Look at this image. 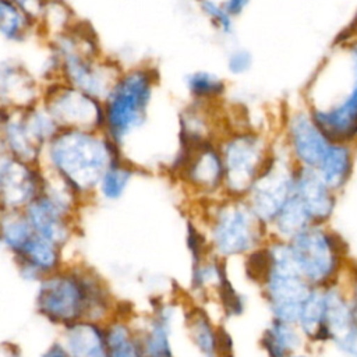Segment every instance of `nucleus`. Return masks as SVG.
Here are the masks:
<instances>
[{"mask_svg": "<svg viewBox=\"0 0 357 357\" xmlns=\"http://www.w3.org/2000/svg\"><path fill=\"white\" fill-rule=\"evenodd\" d=\"M301 102L332 141L357 145V36L333 43L311 74Z\"/></svg>", "mask_w": 357, "mask_h": 357, "instance_id": "obj_1", "label": "nucleus"}, {"mask_svg": "<svg viewBox=\"0 0 357 357\" xmlns=\"http://www.w3.org/2000/svg\"><path fill=\"white\" fill-rule=\"evenodd\" d=\"M123 156L103 130L61 128L45 146L40 166L89 202L103 172Z\"/></svg>", "mask_w": 357, "mask_h": 357, "instance_id": "obj_2", "label": "nucleus"}, {"mask_svg": "<svg viewBox=\"0 0 357 357\" xmlns=\"http://www.w3.org/2000/svg\"><path fill=\"white\" fill-rule=\"evenodd\" d=\"M159 71L149 63L124 67L102 99L103 132L123 151L146 128L159 88Z\"/></svg>", "mask_w": 357, "mask_h": 357, "instance_id": "obj_3", "label": "nucleus"}, {"mask_svg": "<svg viewBox=\"0 0 357 357\" xmlns=\"http://www.w3.org/2000/svg\"><path fill=\"white\" fill-rule=\"evenodd\" d=\"M198 220L206 234L209 251L229 262L243 259L269 240L268 227L254 215L244 198L220 197L199 202Z\"/></svg>", "mask_w": 357, "mask_h": 357, "instance_id": "obj_4", "label": "nucleus"}, {"mask_svg": "<svg viewBox=\"0 0 357 357\" xmlns=\"http://www.w3.org/2000/svg\"><path fill=\"white\" fill-rule=\"evenodd\" d=\"M47 49L60 61V79L98 99L106 96L124 68L116 59L102 53L95 33L81 21L70 31L47 39Z\"/></svg>", "mask_w": 357, "mask_h": 357, "instance_id": "obj_5", "label": "nucleus"}, {"mask_svg": "<svg viewBox=\"0 0 357 357\" xmlns=\"http://www.w3.org/2000/svg\"><path fill=\"white\" fill-rule=\"evenodd\" d=\"M276 135L252 126H234L223 130L218 138L223 169L225 197L244 198L266 166Z\"/></svg>", "mask_w": 357, "mask_h": 357, "instance_id": "obj_6", "label": "nucleus"}, {"mask_svg": "<svg viewBox=\"0 0 357 357\" xmlns=\"http://www.w3.org/2000/svg\"><path fill=\"white\" fill-rule=\"evenodd\" d=\"M266 269L258 284L271 319L296 324L311 290L300 275L289 241L269 237L264 245Z\"/></svg>", "mask_w": 357, "mask_h": 357, "instance_id": "obj_7", "label": "nucleus"}, {"mask_svg": "<svg viewBox=\"0 0 357 357\" xmlns=\"http://www.w3.org/2000/svg\"><path fill=\"white\" fill-rule=\"evenodd\" d=\"M289 244L300 275L315 289L342 282L350 266L346 241L331 225H311Z\"/></svg>", "mask_w": 357, "mask_h": 357, "instance_id": "obj_8", "label": "nucleus"}, {"mask_svg": "<svg viewBox=\"0 0 357 357\" xmlns=\"http://www.w3.org/2000/svg\"><path fill=\"white\" fill-rule=\"evenodd\" d=\"M85 204L60 178L45 172L42 192L24 213L38 236L66 250L77 234L79 212Z\"/></svg>", "mask_w": 357, "mask_h": 357, "instance_id": "obj_9", "label": "nucleus"}, {"mask_svg": "<svg viewBox=\"0 0 357 357\" xmlns=\"http://www.w3.org/2000/svg\"><path fill=\"white\" fill-rule=\"evenodd\" d=\"M88 269L84 264L67 262L36 284L35 310L46 322L61 329L86 319Z\"/></svg>", "mask_w": 357, "mask_h": 357, "instance_id": "obj_10", "label": "nucleus"}, {"mask_svg": "<svg viewBox=\"0 0 357 357\" xmlns=\"http://www.w3.org/2000/svg\"><path fill=\"white\" fill-rule=\"evenodd\" d=\"M166 172L198 202L225 195V169L218 141L194 148L176 146L166 163Z\"/></svg>", "mask_w": 357, "mask_h": 357, "instance_id": "obj_11", "label": "nucleus"}, {"mask_svg": "<svg viewBox=\"0 0 357 357\" xmlns=\"http://www.w3.org/2000/svg\"><path fill=\"white\" fill-rule=\"evenodd\" d=\"M296 169L297 167L276 138L273 152L266 166L244 197V201L254 215L268 229L293 195Z\"/></svg>", "mask_w": 357, "mask_h": 357, "instance_id": "obj_12", "label": "nucleus"}, {"mask_svg": "<svg viewBox=\"0 0 357 357\" xmlns=\"http://www.w3.org/2000/svg\"><path fill=\"white\" fill-rule=\"evenodd\" d=\"M276 138L296 167L312 170L332 144L303 102L290 103L283 109Z\"/></svg>", "mask_w": 357, "mask_h": 357, "instance_id": "obj_13", "label": "nucleus"}, {"mask_svg": "<svg viewBox=\"0 0 357 357\" xmlns=\"http://www.w3.org/2000/svg\"><path fill=\"white\" fill-rule=\"evenodd\" d=\"M40 103L61 128L103 130V102L89 93L56 79L43 84Z\"/></svg>", "mask_w": 357, "mask_h": 357, "instance_id": "obj_14", "label": "nucleus"}, {"mask_svg": "<svg viewBox=\"0 0 357 357\" xmlns=\"http://www.w3.org/2000/svg\"><path fill=\"white\" fill-rule=\"evenodd\" d=\"M328 346L342 357L357 353V310L342 282L322 289Z\"/></svg>", "mask_w": 357, "mask_h": 357, "instance_id": "obj_15", "label": "nucleus"}, {"mask_svg": "<svg viewBox=\"0 0 357 357\" xmlns=\"http://www.w3.org/2000/svg\"><path fill=\"white\" fill-rule=\"evenodd\" d=\"M183 315L184 308L174 300L160 298L146 314L135 317L145 357H176L173 332Z\"/></svg>", "mask_w": 357, "mask_h": 357, "instance_id": "obj_16", "label": "nucleus"}, {"mask_svg": "<svg viewBox=\"0 0 357 357\" xmlns=\"http://www.w3.org/2000/svg\"><path fill=\"white\" fill-rule=\"evenodd\" d=\"M183 325L190 343L201 357H233L230 333L205 307L194 304L184 308Z\"/></svg>", "mask_w": 357, "mask_h": 357, "instance_id": "obj_17", "label": "nucleus"}, {"mask_svg": "<svg viewBox=\"0 0 357 357\" xmlns=\"http://www.w3.org/2000/svg\"><path fill=\"white\" fill-rule=\"evenodd\" d=\"M43 183L40 165L15 159L0 185V209L24 211L42 192Z\"/></svg>", "mask_w": 357, "mask_h": 357, "instance_id": "obj_18", "label": "nucleus"}, {"mask_svg": "<svg viewBox=\"0 0 357 357\" xmlns=\"http://www.w3.org/2000/svg\"><path fill=\"white\" fill-rule=\"evenodd\" d=\"M42 88L39 78L22 61L0 60V93L4 107L24 109L40 102Z\"/></svg>", "mask_w": 357, "mask_h": 357, "instance_id": "obj_19", "label": "nucleus"}, {"mask_svg": "<svg viewBox=\"0 0 357 357\" xmlns=\"http://www.w3.org/2000/svg\"><path fill=\"white\" fill-rule=\"evenodd\" d=\"M293 194L304 206L312 225H329L335 216L339 195L312 169H296Z\"/></svg>", "mask_w": 357, "mask_h": 357, "instance_id": "obj_20", "label": "nucleus"}, {"mask_svg": "<svg viewBox=\"0 0 357 357\" xmlns=\"http://www.w3.org/2000/svg\"><path fill=\"white\" fill-rule=\"evenodd\" d=\"M20 276L38 284L43 278L61 269L68 261L64 248L35 234L22 252L14 258Z\"/></svg>", "mask_w": 357, "mask_h": 357, "instance_id": "obj_21", "label": "nucleus"}, {"mask_svg": "<svg viewBox=\"0 0 357 357\" xmlns=\"http://www.w3.org/2000/svg\"><path fill=\"white\" fill-rule=\"evenodd\" d=\"M216 106L190 102L177 117L178 148H194L209 141H218L225 128L216 119Z\"/></svg>", "mask_w": 357, "mask_h": 357, "instance_id": "obj_22", "label": "nucleus"}, {"mask_svg": "<svg viewBox=\"0 0 357 357\" xmlns=\"http://www.w3.org/2000/svg\"><path fill=\"white\" fill-rule=\"evenodd\" d=\"M0 137L11 156L26 163L40 165L45 146L31 128L25 109L8 110L7 119L0 130Z\"/></svg>", "mask_w": 357, "mask_h": 357, "instance_id": "obj_23", "label": "nucleus"}, {"mask_svg": "<svg viewBox=\"0 0 357 357\" xmlns=\"http://www.w3.org/2000/svg\"><path fill=\"white\" fill-rule=\"evenodd\" d=\"M357 165V145L332 141L325 156L314 172L337 195H340L354 177Z\"/></svg>", "mask_w": 357, "mask_h": 357, "instance_id": "obj_24", "label": "nucleus"}, {"mask_svg": "<svg viewBox=\"0 0 357 357\" xmlns=\"http://www.w3.org/2000/svg\"><path fill=\"white\" fill-rule=\"evenodd\" d=\"M59 339L71 357H107L105 324L81 319L61 328Z\"/></svg>", "mask_w": 357, "mask_h": 357, "instance_id": "obj_25", "label": "nucleus"}, {"mask_svg": "<svg viewBox=\"0 0 357 357\" xmlns=\"http://www.w3.org/2000/svg\"><path fill=\"white\" fill-rule=\"evenodd\" d=\"M229 280L227 262L209 254L202 259L191 262L188 291L199 301L215 300Z\"/></svg>", "mask_w": 357, "mask_h": 357, "instance_id": "obj_26", "label": "nucleus"}, {"mask_svg": "<svg viewBox=\"0 0 357 357\" xmlns=\"http://www.w3.org/2000/svg\"><path fill=\"white\" fill-rule=\"evenodd\" d=\"M107 357H145L135 317L119 312L105 324Z\"/></svg>", "mask_w": 357, "mask_h": 357, "instance_id": "obj_27", "label": "nucleus"}, {"mask_svg": "<svg viewBox=\"0 0 357 357\" xmlns=\"http://www.w3.org/2000/svg\"><path fill=\"white\" fill-rule=\"evenodd\" d=\"M259 344L266 357H290L308 347L296 324L276 319H269L261 333Z\"/></svg>", "mask_w": 357, "mask_h": 357, "instance_id": "obj_28", "label": "nucleus"}, {"mask_svg": "<svg viewBox=\"0 0 357 357\" xmlns=\"http://www.w3.org/2000/svg\"><path fill=\"white\" fill-rule=\"evenodd\" d=\"M297 328L303 333L308 347L328 346V336L325 329V307L322 289H312L303 303L297 321Z\"/></svg>", "mask_w": 357, "mask_h": 357, "instance_id": "obj_29", "label": "nucleus"}, {"mask_svg": "<svg viewBox=\"0 0 357 357\" xmlns=\"http://www.w3.org/2000/svg\"><path fill=\"white\" fill-rule=\"evenodd\" d=\"M138 170L139 167L126 156L114 160L103 172L96 187L95 198L105 202H116L121 199L128 191Z\"/></svg>", "mask_w": 357, "mask_h": 357, "instance_id": "obj_30", "label": "nucleus"}, {"mask_svg": "<svg viewBox=\"0 0 357 357\" xmlns=\"http://www.w3.org/2000/svg\"><path fill=\"white\" fill-rule=\"evenodd\" d=\"M38 33L39 25L35 17L8 0H0V39L24 43Z\"/></svg>", "mask_w": 357, "mask_h": 357, "instance_id": "obj_31", "label": "nucleus"}, {"mask_svg": "<svg viewBox=\"0 0 357 357\" xmlns=\"http://www.w3.org/2000/svg\"><path fill=\"white\" fill-rule=\"evenodd\" d=\"M184 88L190 102L218 106L227 93V84L223 77L209 70H194L184 77Z\"/></svg>", "mask_w": 357, "mask_h": 357, "instance_id": "obj_32", "label": "nucleus"}, {"mask_svg": "<svg viewBox=\"0 0 357 357\" xmlns=\"http://www.w3.org/2000/svg\"><path fill=\"white\" fill-rule=\"evenodd\" d=\"M35 234L24 211L0 209V247L13 258L22 252Z\"/></svg>", "mask_w": 357, "mask_h": 357, "instance_id": "obj_33", "label": "nucleus"}, {"mask_svg": "<svg viewBox=\"0 0 357 357\" xmlns=\"http://www.w3.org/2000/svg\"><path fill=\"white\" fill-rule=\"evenodd\" d=\"M311 225L312 222L308 213L305 212L297 197L293 194L286 205L282 208V211L278 213L268 230L271 237L290 241Z\"/></svg>", "mask_w": 357, "mask_h": 357, "instance_id": "obj_34", "label": "nucleus"}, {"mask_svg": "<svg viewBox=\"0 0 357 357\" xmlns=\"http://www.w3.org/2000/svg\"><path fill=\"white\" fill-rule=\"evenodd\" d=\"M78 20L64 0H47L39 18V33L47 39L70 31Z\"/></svg>", "mask_w": 357, "mask_h": 357, "instance_id": "obj_35", "label": "nucleus"}, {"mask_svg": "<svg viewBox=\"0 0 357 357\" xmlns=\"http://www.w3.org/2000/svg\"><path fill=\"white\" fill-rule=\"evenodd\" d=\"M202 15L223 38H231L236 32V20L229 15L220 0H197Z\"/></svg>", "mask_w": 357, "mask_h": 357, "instance_id": "obj_36", "label": "nucleus"}, {"mask_svg": "<svg viewBox=\"0 0 357 357\" xmlns=\"http://www.w3.org/2000/svg\"><path fill=\"white\" fill-rule=\"evenodd\" d=\"M216 304L220 308L222 315L227 318H236L244 314L247 308V297L244 293L236 289L231 279L222 287L215 298Z\"/></svg>", "mask_w": 357, "mask_h": 357, "instance_id": "obj_37", "label": "nucleus"}, {"mask_svg": "<svg viewBox=\"0 0 357 357\" xmlns=\"http://www.w3.org/2000/svg\"><path fill=\"white\" fill-rule=\"evenodd\" d=\"M185 244H187V250H188L191 262L202 259L211 254L206 234L204 231L202 225L199 223V220L197 218L192 220H188V223H187Z\"/></svg>", "mask_w": 357, "mask_h": 357, "instance_id": "obj_38", "label": "nucleus"}, {"mask_svg": "<svg viewBox=\"0 0 357 357\" xmlns=\"http://www.w3.org/2000/svg\"><path fill=\"white\" fill-rule=\"evenodd\" d=\"M254 66V54L244 46L230 49L226 56V70L233 77H243L251 71Z\"/></svg>", "mask_w": 357, "mask_h": 357, "instance_id": "obj_39", "label": "nucleus"}, {"mask_svg": "<svg viewBox=\"0 0 357 357\" xmlns=\"http://www.w3.org/2000/svg\"><path fill=\"white\" fill-rule=\"evenodd\" d=\"M220 1L225 10L229 13V15L233 17L234 20L240 18L251 4V0H220Z\"/></svg>", "mask_w": 357, "mask_h": 357, "instance_id": "obj_40", "label": "nucleus"}, {"mask_svg": "<svg viewBox=\"0 0 357 357\" xmlns=\"http://www.w3.org/2000/svg\"><path fill=\"white\" fill-rule=\"evenodd\" d=\"M8 1L18 6L20 8H22L24 11H26L28 14H31L38 20L47 0H8Z\"/></svg>", "mask_w": 357, "mask_h": 357, "instance_id": "obj_41", "label": "nucleus"}, {"mask_svg": "<svg viewBox=\"0 0 357 357\" xmlns=\"http://www.w3.org/2000/svg\"><path fill=\"white\" fill-rule=\"evenodd\" d=\"M14 162H15V158L10 155V152L7 151L4 142H3V139L0 137V185H1L4 177L7 176V173L11 169Z\"/></svg>", "mask_w": 357, "mask_h": 357, "instance_id": "obj_42", "label": "nucleus"}, {"mask_svg": "<svg viewBox=\"0 0 357 357\" xmlns=\"http://www.w3.org/2000/svg\"><path fill=\"white\" fill-rule=\"evenodd\" d=\"M40 357H71L66 346L61 343L60 339L52 342L40 354Z\"/></svg>", "mask_w": 357, "mask_h": 357, "instance_id": "obj_43", "label": "nucleus"}, {"mask_svg": "<svg viewBox=\"0 0 357 357\" xmlns=\"http://www.w3.org/2000/svg\"><path fill=\"white\" fill-rule=\"evenodd\" d=\"M290 357H317V356L311 351L310 347H307V349H304V350H301V351H297V353L291 354Z\"/></svg>", "mask_w": 357, "mask_h": 357, "instance_id": "obj_44", "label": "nucleus"}, {"mask_svg": "<svg viewBox=\"0 0 357 357\" xmlns=\"http://www.w3.org/2000/svg\"><path fill=\"white\" fill-rule=\"evenodd\" d=\"M349 357H357V353H354V354H351V356H349Z\"/></svg>", "mask_w": 357, "mask_h": 357, "instance_id": "obj_45", "label": "nucleus"}, {"mask_svg": "<svg viewBox=\"0 0 357 357\" xmlns=\"http://www.w3.org/2000/svg\"><path fill=\"white\" fill-rule=\"evenodd\" d=\"M0 106H3V105H1V93H0Z\"/></svg>", "mask_w": 357, "mask_h": 357, "instance_id": "obj_46", "label": "nucleus"}]
</instances>
